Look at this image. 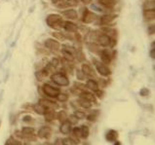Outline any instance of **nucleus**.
<instances>
[{
	"mask_svg": "<svg viewBox=\"0 0 155 145\" xmlns=\"http://www.w3.org/2000/svg\"><path fill=\"white\" fill-rule=\"evenodd\" d=\"M94 95H96V98H103V96H104V91H101V90H97L96 92H94Z\"/></svg>",
	"mask_w": 155,
	"mask_h": 145,
	"instance_id": "ea45409f",
	"label": "nucleus"
},
{
	"mask_svg": "<svg viewBox=\"0 0 155 145\" xmlns=\"http://www.w3.org/2000/svg\"><path fill=\"white\" fill-rule=\"evenodd\" d=\"M87 120L88 121H90V122H95L97 120V115L95 113H93V114H90V115H88L87 116Z\"/></svg>",
	"mask_w": 155,
	"mask_h": 145,
	"instance_id": "a19ab883",
	"label": "nucleus"
},
{
	"mask_svg": "<svg viewBox=\"0 0 155 145\" xmlns=\"http://www.w3.org/2000/svg\"><path fill=\"white\" fill-rule=\"evenodd\" d=\"M97 41L103 47H110L112 48L115 45V39H112L108 37L107 35H105L104 33H99L97 36Z\"/></svg>",
	"mask_w": 155,
	"mask_h": 145,
	"instance_id": "f03ea898",
	"label": "nucleus"
},
{
	"mask_svg": "<svg viewBox=\"0 0 155 145\" xmlns=\"http://www.w3.org/2000/svg\"><path fill=\"white\" fill-rule=\"evenodd\" d=\"M51 80L60 87H68L69 85V79L63 72H57L51 75Z\"/></svg>",
	"mask_w": 155,
	"mask_h": 145,
	"instance_id": "f257e3e1",
	"label": "nucleus"
},
{
	"mask_svg": "<svg viewBox=\"0 0 155 145\" xmlns=\"http://www.w3.org/2000/svg\"><path fill=\"white\" fill-rule=\"evenodd\" d=\"M34 129L32 128V127H24L23 129H21V134H23V137H30V135H33L34 134Z\"/></svg>",
	"mask_w": 155,
	"mask_h": 145,
	"instance_id": "6ab92c4d",
	"label": "nucleus"
},
{
	"mask_svg": "<svg viewBox=\"0 0 155 145\" xmlns=\"http://www.w3.org/2000/svg\"><path fill=\"white\" fill-rule=\"evenodd\" d=\"M44 46H45L47 49H49L53 52H57L61 49V43L59 41H57L56 39H52V38H48L44 42Z\"/></svg>",
	"mask_w": 155,
	"mask_h": 145,
	"instance_id": "39448f33",
	"label": "nucleus"
},
{
	"mask_svg": "<svg viewBox=\"0 0 155 145\" xmlns=\"http://www.w3.org/2000/svg\"><path fill=\"white\" fill-rule=\"evenodd\" d=\"M42 91L43 93L45 94L47 96H49V98H56V96L58 95V94L60 93V90L57 89V88L53 87L49 84H45L43 86L42 88Z\"/></svg>",
	"mask_w": 155,
	"mask_h": 145,
	"instance_id": "423d86ee",
	"label": "nucleus"
},
{
	"mask_svg": "<svg viewBox=\"0 0 155 145\" xmlns=\"http://www.w3.org/2000/svg\"><path fill=\"white\" fill-rule=\"evenodd\" d=\"M46 107L45 106H43L42 104H40V103H37V104H34L33 105V110L36 112L37 114H39V115H44L45 114V112H46Z\"/></svg>",
	"mask_w": 155,
	"mask_h": 145,
	"instance_id": "5701e85b",
	"label": "nucleus"
},
{
	"mask_svg": "<svg viewBox=\"0 0 155 145\" xmlns=\"http://www.w3.org/2000/svg\"><path fill=\"white\" fill-rule=\"evenodd\" d=\"M0 126H1V121H0Z\"/></svg>",
	"mask_w": 155,
	"mask_h": 145,
	"instance_id": "3c124183",
	"label": "nucleus"
},
{
	"mask_svg": "<svg viewBox=\"0 0 155 145\" xmlns=\"http://www.w3.org/2000/svg\"><path fill=\"white\" fill-rule=\"evenodd\" d=\"M60 64V60L59 59H53L52 60H51V63H50V65L52 67H54V68H56L58 65Z\"/></svg>",
	"mask_w": 155,
	"mask_h": 145,
	"instance_id": "58836bf2",
	"label": "nucleus"
},
{
	"mask_svg": "<svg viewBox=\"0 0 155 145\" xmlns=\"http://www.w3.org/2000/svg\"><path fill=\"white\" fill-rule=\"evenodd\" d=\"M5 145H21V142L20 141V140H18V139L10 137V138L7 139Z\"/></svg>",
	"mask_w": 155,
	"mask_h": 145,
	"instance_id": "72a5a7b5",
	"label": "nucleus"
},
{
	"mask_svg": "<svg viewBox=\"0 0 155 145\" xmlns=\"http://www.w3.org/2000/svg\"><path fill=\"white\" fill-rule=\"evenodd\" d=\"M86 88L87 89H89L90 91L92 92H96L97 90H99V84H98V82L95 81L94 79H89V80L87 81L86 83Z\"/></svg>",
	"mask_w": 155,
	"mask_h": 145,
	"instance_id": "f3484780",
	"label": "nucleus"
},
{
	"mask_svg": "<svg viewBox=\"0 0 155 145\" xmlns=\"http://www.w3.org/2000/svg\"><path fill=\"white\" fill-rule=\"evenodd\" d=\"M55 145H64V139H61V138H58L55 142Z\"/></svg>",
	"mask_w": 155,
	"mask_h": 145,
	"instance_id": "c03bdc74",
	"label": "nucleus"
},
{
	"mask_svg": "<svg viewBox=\"0 0 155 145\" xmlns=\"http://www.w3.org/2000/svg\"><path fill=\"white\" fill-rule=\"evenodd\" d=\"M96 20V14H94L93 12L85 9L83 15H82V21L84 24H91Z\"/></svg>",
	"mask_w": 155,
	"mask_h": 145,
	"instance_id": "1a4fd4ad",
	"label": "nucleus"
},
{
	"mask_svg": "<svg viewBox=\"0 0 155 145\" xmlns=\"http://www.w3.org/2000/svg\"><path fill=\"white\" fill-rule=\"evenodd\" d=\"M50 145H55V144H50Z\"/></svg>",
	"mask_w": 155,
	"mask_h": 145,
	"instance_id": "603ef678",
	"label": "nucleus"
},
{
	"mask_svg": "<svg viewBox=\"0 0 155 145\" xmlns=\"http://www.w3.org/2000/svg\"><path fill=\"white\" fill-rule=\"evenodd\" d=\"M100 56L101 59V63H104V64H110L112 61V59L114 58V55L115 53L112 52L110 49H107V48H105V49L101 50L100 52Z\"/></svg>",
	"mask_w": 155,
	"mask_h": 145,
	"instance_id": "7ed1b4c3",
	"label": "nucleus"
},
{
	"mask_svg": "<svg viewBox=\"0 0 155 145\" xmlns=\"http://www.w3.org/2000/svg\"><path fill=\"white\" fill-rule=\"evenodd\" d=\"M101 33H104V34H105V35H107L108 37L112 38V39H115V37H116V31H115L114 29L108 28V27H104V28H101Z\"/></svg>",
	"mask_w": 155,
	"mask_h": 145,
	"instance_id": "4be33fe9",
	"label": "nucleus"
},
{
	"mask_svg": "<svg viewBox=\"0 0 155 145\" xmlns=\"http://www.w3.org/2000/svg\"><path fill=\"white\" fill-rule=\"evenodd\" d=\"M79 95H80V98H83V99H86L88 100V102H95L97 100V98L96 95L94 94L90 93V92H87V91H82L80 94H79Z\"/></svg>",
	"mask_w": 155,
	"mask_h": 145,
	"instance_id": "4468645a",
	"label": "nucleus"
},
{
	"mask_svg": "<svg viewBox=\"0 0 155 145\" xmlns=\"http://www.w3.org/2000/svg\"><path fill=\"white\" fill-rule=\"evenodd\" d=\"M44 116H45V120L46 121H48V122L53 121L56 118L55 109L54 108H47L45 114H44Z\"/></svg>",
	"mask_w": 155,
	"mask_h": 145,
	"instance_id": "a211bd4d",
	"label": "nucleus"
},
{
	"mask_svg": "<svg viewBox=\"0 0 155 145\" xmlns=\"http://www.w3.org/2000/svg\"><path fill=\"white\" fill-rule=\"evenodd\" d=\"M51 134H52V130L50 127H42V128L38 130V137H40V138H49L51 137Z\"/></svg>",
	"mask_w": 155,
	"mask_h": 145,
	"instance_id": "ddd939ff",
	"label": "nucleus"
},
{
	"mask_svg": "<svg viewBox=\"0 0 155 145\" xmlns=\"http://www.w3.org/2000/svg\"><path fill=\"white\" fill-rule=\"evenodd\" d=\"M31 120H32V118L30 117L29 115H26V116L24 117V121H25V122H30Z\"/></svg>",
	"mask_w": 155,
	"mask_h": 145,
	"instance_id": "49530a36",
	"label": "nucleus"
},
{
	"mask_svg": "<svg viewBox=\"0 0 155 145\" xmlns=\"http://www.w3.org/2000/svg\"><path fill=\"white\" fill-rule=\"evenodd\" d=\"M149 55H150V58H152V59L155 58V50H154V48H151V50H150V52H149Z\"/></svg>",
	"mask_w": 155,
	"mask_h": 145,
	"instance_id": "a18cd8bd",
	"label": "nucleus"
},
{
	"mask_svg": "<svg viewBox=\"0 0 155 145\" xmlns=\"http://www.w3.org/2000/svg\"><path fill=\"white\" fill-rule=\"evenodd\" d=\"M63 21V17L61 15H58V14H51L48 16L46 19L47 24L49 25L50 27H52L55 24H57L58 21Z\"/></svg>",
	"mask_w": 155,
	"mask_h": 145,
	"instance_id": "f8f14e48",
	"label": "nucleus"
},
{
	"mask_svg": "<svg viewBox=\"0 0 155 145\" xmlns=\"http://www.w3.org/2000/svg\"><path fill=\"white\" fill-rule=\"evenodd\" d=\"M81 1H82L84 4H90V3H92L93 0H81Z\"/></svg>",
	"mask_w": 155,
	"mask_h": 145,
	"instance_id": "09e8293b",
	"label": "nucleus"
},
{
	"mask_svg": "<svg viewBox=\"0 0 155 145\" xmlns=\"http://www.w3.org/2000/svg\"><path fill=\"white\" fill-rule=\"evenodd\" d=\"M143 11L145 10H155V2L154 0H147L143 3Z\"/></svg>",
	"mask_w": 155,
	"mask_h": 145,
	"instance_id": "a878e982",
	"label": "nucleus"
},
{
	"mask_svg": "<svg viewBox=\"0 0 155 145\" xmlns=\"http://www.w3.org/2000/svg\"><path fill=\"white\" fill-rule=\"evenodd\" d=\"M39 103L42 104L43 106H45L46 108H56L58 106L56 102H52V100H48V99H40L39 100Z\"/></svg>",
	"mask_w": 155,
	"mask_h": 145,
	"instance_id": "412c9836",
	"label": "nucleus"
},
{
	"mask_svg": "<svg viewBox=\"0 0 155 145\" xmlns=\"http://www.w3.org/2000/svg\"><path fill=\"white\" fill-rule=\"evenodd\" d=\"M114 145H121V143L120 142H117V141H115V144Z\"/></svg>",
	"mask_w": 155,
	"mask_h": 145,
	"instance_id": "8fccbe9b",
	"label": "nucleus"
},
{
	"mask_svg": "<svg viewBox=\"0 0 155 145\" xmlns=\"http://www.w3.org/2000/svg\"><path fill=\"white\" fill-rule=\"evenodd\" d=\"M154 31H155V27H154V24H151L148 27V32L149 34L151 35V34H154Z\"/></svg>",
	"mask_w": 155,
	"mask_h": 145,
	"instance_id": "37998d69",
	"label": "nucleus"
},
{
	"mask_svg": "<svg viewBox=\"0 0 155 145\" xmlns=\"http://www.w3.org/2000/svg\"><path fill=\"white\" fill-rule=\"evenodd\" d=\"M71 124L68 121H65L64 123H61V125L60 127V131L63 134H69L71 133Z\"/></svg>",
	"mask_w": 155,
	"mask_h": 145,
	"instance_id": "2eb2a0df",
	"label": "nucleus"
},
{
	"mask_svg": "<svg viewBox=\"0 0 155 145\" xmlns=\"http://www.w3.org/2000/svg\"><path fill=\"white\" fill-rule=\"evenodd\" d=\"M117 138H118V133L115 130H110L105 134V139L109 142L117 141Z\"/></svg>",
	"mask_w": 155,
	"mask_h": 145,
	"instance_id": "dca6fc26",
	"label": "nucleus"
},
{
	"mask_svg": "<svg viewBox=\"0 0 155 145\" xmlns=\"http://www.w3.org/2000/svg\"><path fill=\"white\" fill-rule=\"evenodd\" d=\"M61 17L65 18L68 21H74L78 19V13L76 10L74 9H68V10H64L61 14Z\"/></svg>",
	"mask_w": 155,
	"mask_h": 145,
	"instance_id": "6e6552de",
	"label": "nucleus"
},
{
	"mask_svg": "<svg viewBox=\"0 0 155 145\" xmlns=\"http://www.w3.org/2000/svg\"><path fill=\"white\" fill-rule=\"evenodd\" d=\"M148 94H149V91L147 89H145V88H143V89L140 90V95L145 96V95H147Z\"/></svg>",
	"mask_w": 155,
	"mask_h": 145,
	"instance_id": "79ce46f5",
	"label": "nucleus"
},
{
	"mask_svg": "<svg viewBox=\"0 0 155 145\" xmlns=\"http://www.w3.org/2000/svg\"><path fill=\"white\" fill-rule=\"evenodd\" d=\"M61 1H64V0H52V3H53V4H55V5H57V4L61 3Z\"/></svg>",
	"mask_w": 155,
	"mask_h": 145,
	"instance_id": "de8ad7c7",
	"label": "nucleus"
},
{
	"mask_svg": "<svg viewBox=\"0 0 155 145\" xmlns=\"http://www.w3.org/2000/svg\"><path fill=\"white\" fill-rule=\"evenodd\" d=\"M143 18L145 21H153L155 19V10H145L143 11Z\"/></svg>",
	"mask_w": 155,
	"mask_h": 145,
	"instance_id": "aec40b11",
	"label": "nucleus"
},
{
	"mask_svg": "<svg viewBox=\"0 0 155 145\" xmlns=\"http://www.w3.org/2000/svg\"><path fill=\"white\" fill-rule=\"evenodd\" d=\"M79 102V105L82 107V108H85V109H89L92 107V102H88V100L86 99H83V98H80V102Z\"/></svg>",
	"mask_w": 155,
	"mask_h": 145,
	"instance_id": "c756f323",
	"label": "nucleus"
},
{
	"mask_svg": "<svg viewBox=\"0 0 155 145\" xmlns=\"http://www.w3.org/2000/svg\"><path fill=\"white\" fill-rule=\"evenodd\" d=\"M56 98L61 102H68V95L66 94H64V93H61V92H60V93L58 94V95L56 96Z\"/></svg>",
	"mask_w": 155,
	"mask_h": 145,
	"instance_id": "7c9ffc66",
	"label": "nucleus"
},
{
	"mask_svg": "<svg viewBox=\"0 0 155 145\" xmlns=\"http://www.w3.org/2000/svg\"><path fill=\"white\" fill-rule=\"evenodd\" d=\"M48 75H49V71L47 69H41L36 72V78L39 81L44 80V79L48 77Z\"/></svg>",
	"mask_w": 155,
	"mask_h": 145,
	"instance_id": "b1692460",
	"label": "nucleus"
},
{
	"mask_svg": "<svg viewBox=\"0 0 155 145\" xmlns=\"http://www.w3.org/2000/svg\"><path fill=\"white\" fill-rule=\"evenodd\" d=\"M80 128H81V138L86 139L88 137H89V134H90L89 128H88L87 126H82Z\"/></svg>",
	"mask_w": 155,
	"mask_h": 145,
	"instance_id": "c85d7f7f",
	"label": "nucleus"
},
{
	"mask_svg": "<svg viewBox=\"0 0 155 145\" xmlns=\"http://www.w3.org/2000/svg\"><path fill=\"white\" fill-rule=\"evenodd\" d=\"M63 52V56H64V59L66 60V61H68V63H72V61L74 60V56L71 55V54H69V53L68 52H64V51H61Z\"/></svg>",
	"mask_w": 155,
	"mask_h": 145,
	"instance_id": "473e14b6",
	"label": "nucleus"
},
{
	"mask_svg": "<svg viewBox=\"0 0 155 145\" xmlns=\"http://www.w3.org/2000/svg\"><path fill=\"white\" fill-rule=\"evenodd\" d=\"M52 36L54 37L57 41H64L66 40V37H65V35L64 33H61V32H59V31H55V32H52Z\"/></svg>",
	"mask_w": 155,
	"mask_h": 145,
	"instance_id": "cd10ccee",
	"label": "nucleus"
},
{
	"mask_svg": "<svg viewBox=\"0 0 155 145\" xmlns=\"http://www.w3.org/2000/svg\"><path fill=\"white\" fill-rule=\"evenodd\" d=\"M61 51H64V52H68L69 53V54H71L75 56V55H76V53L77 51L75 50V48L71 47V46H68V45H65V46H63V50Z\"/></svg>",
	"mask_w": 155,
	"mask_h": 145,
	"instance_id": "2f4dec72",
	"label": "nucleus"
},
{
	"mask_svg": "<svg viewBox=\"0 0 155 145\" xmlns=\"http://www.w3.org/2000/svg\"><path fill=\"white\" fill-rule=\"evenodd\" d=\"M63 28L68 33H76L78 31V25L71 21H64Z\"/></svg>",
	"mask_w": 155,
	"mask_h": 145,
	"instance_id": "9b49d317",
	"label": "nucleus"
},
{
	"mask_svg": "<svg viewBox=\"0 0 155 145\" xmlns=\"http://www.w3.org/2000/svg\"><path fill=\"white\" fill-rule=\"evenodd\" d=\"M76 76H77V79H78V80H80V81L84 80V79L86 78V75L83 73V71H82L81 69H80V70H79V69L76 70Z\"/></svg>",
	"mask_w": 155,
	"mask_h": 145,
	"instance_id": "e433bc0d",
	"label": "nucleus"
},
{
	"mask_svg": "<svg viewBox=\"0 0 155 145\" xmlns=\"http://www.w3.org/2000/svg\"><path fill=\"white\" fill-rule=\"evenodd\" d=\"M72 134L75 137L77 138H81V128H79V127H76V128H74L72 130Z\"/></svg>",
	"mask_w": 155,
	"mask_h": 145,
	"instance_id": "c9c22d12",
	"label": "nucleus"
},
{
	"mask_svg": "<svg viewBox=\"0 0 155 145\" xmlns=\"http://www.w3.org/2000/svg\"><path fill=\"white\" fill-rule=\"evenodd\" d=\"M57 118H58V120H59V122L61 124V123H64V122H65V121H68V114H66L65 111L61 110L59 113L57 114Z\"/></svg>",
	"mask_w": 155,
	"mask_h": 145,
	"instance_id": "bb28decb",
	"label": "nucleus"
},
{
	"mask_svg": "<svg viewBox=\"0 0 155 145\" xmlns=\"http://www.w3.org/2000/svg\"><path fill=\"white\" fill-rule=\"evenodd\" d=\"M99 3L104 7L112 8L116 4V0H99Z\"/></svg>",
	"mask_w": 155,
	"mask_h": 145,
	"instance_id": "393cba45",
	"label": "nucleus"
},
{
	"mask_svg": "<svg viewBox=\"0 0 155 145\" xmlns=\"http://www.w3.org/2000/svg\"><path fill=\"white\" fill-rule=\"evenodd\" d=\"M81 70L83 71V73L85 74L86 76H89L92 78H96V72H95V69L92 67V65L89 63H83L82 66H81Z\"/></svg>",
	"mask_w": 155,
	"mask_h": 145,
	"instance_id": "9d476101",
	"label": "nucleus"
},
{
	"mask_svg": "<svg viewBox=\"0 0 155 145\" xmlns=\"http://www.w3.org/2000/svg\"><path fill=\"white\" fill-rule=\"evenodd\" d=\"M117 15L116 14H106L103 15L100 18V24L101 25H108L117 19Z\"/></svg>",
	"mask_w": 155,
	"mask_h": 145,
	"instance_id": "0eeeda50",
	"label": "nucleus"
},
{
	"mask_svg": "<svg viewBox=\"0 0 155 145\" xmlns=\"http://www.w3.org/2000/svg\"><path fill=\"white\" fill-rule=\"evenodd\" d=\"M73 115L76 117L78 120H82V119H84V118H86V114L84 112H82V111H79V110L75 111Z\"/></svg>",
	"mask_w": 155,
	"mask_h": 145,
	"instance_id": "f704fd0d",
	"label": "nucleus"
},
{
	"mask_svg": "<svg viewBox=\"0 0 155 145\" xmlns=\"http://www.w3.org/2000/svg\"><path fill=\"white\" fill-rule=\"evenodd\" d=\"M93 61H94V64L96 66V70L98 71V73L101 74V76L107 77L111 74V71H110V69L106 66V64H104L101 63V61H99L97 60H93Z\"/></svg>",
	"mask_w": 155,
	"mask_h": 145,
	"instance_id": "20e7f679",
	"label": "nucleus"
},
{
	"mask_svg": "<svg viewBox=\"0 0 155 145\" xmlns=\"http://www.w3.org/2000/svg\"><path fill=\"white\" fill-rule=\"evenodd\" d=\"M68 121L71 125H75V124H77L78 119H77V118L75 117L74 115H71V116H69V117L68 118Z\"/></svg>",
	"mask_w": 155,
	"mask_h": 145,
	"instance_id": "4c0bfd02",
	"label": "nucleus"
}]
</instances>
